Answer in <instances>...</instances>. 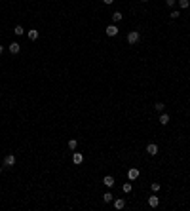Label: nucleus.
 <instances>
[{"instance_id":"nucleus-25","label":"nucleus","mask_w":190,"mask_h":211,"mask_svg":"<svg viewBox=\"0 0 190 211\" xmlns=\"http://www.w3.org/2000/svg\"><path fill=\"white\" fill-rule=\"evenodd\" d=\"M141 2H148V0H141Z\"/></svg>"},{"instance_id":"nucleus-4","label":"nucleus","mask_w":190,"mask_h":211,"mask_svg":"<svg viewBox=\"0 0 190 211\" xmlns=\"http://www.w3.org/2000/svg\"><path fill=\"white\" fill-rule=\"evenodd\" d=\"M72 164H76V166L84 164V154H82V152H74L72 154Z\"/></svg>"},{"instance_id":"nucleus-24","label":"nucleus","mask_w":190,"mask_h":211,"mask_svg":"<svg viewBox=\"0 0 190 211\" xmlns=\"http://www.w3.org/2000/svg\"><path fill=\"white\" fill-rule=\"evenodd\" d=\"M2 51H4V46H2V44H0V55H2Z\"/></svg>"},{"instance_id":"nucleus-18","label":"nucleus","mask_w":190,"mask_h":211,"mask_svg":"<svg viewBox=\"0 0 190 211\" xmlns=\"http://www.w3.org/2000/svg\"><path fill=\"white\" fill-rule=\"evenodd\" d=\"M154 109H156V112H163L166 105H163V103H156V105H154Z\"/></svg>"},{"instance_id":"nucleus-9","label":"nucleus","mask_w":190,"mask_h":211,"mask_svg":"<svg viewBox=\"0 0 190 211\" xmlns=\"http://www.w3.org/2000/svg\"><path fill=\"white\" fill-rule=\"evenodd\" d=\"M19 50H21V46H19V42H12V44H10V53L17 55V53H19Z\"/></svg>"},{"instance_id":"nucleus-8","label":"nucleus","mask_w":190,"mask_h":211,"mask_svg":"<svg viewBox=\"0 0 190 211\" xmlns=\"http://www.w3.org/2000/svg\"><path fill=\"white\" fill-rule=\"evenodd\" d=\"M103 184L109 187V188H112V187H114V177H112V175H106V177L103 179Z\"/></svg>"},{"instance_id":"nucleus-5","label":"nucleus","mask_w":190,"mask_h":211,"mask_svg":"<svg viewBox=\"0 0 190 211\" xmlns=\"http://www.w3.org/2000/svg\"><path fill=\"white\" fill-rule=\"evenodd\" d=\"M148 205H150V207H158V205H160V198L156 196V192H154L152 196L148 198Z\"/></svg>"},{"instance_id":"nucleus-12","label":"nucleus","mask_w":190,"mask_h":211,"mask_svg":"<svg viewBox=\"0 0 190 211\" xmlns=\"http://www.w3.org/2000/svg\"><path fill=\"white\" fill-rule=\"evenodd\" d=\"M114 207H116V209H124V207H126V200H124V198L114 200Z\"/></svg>"},{"instance_id":"nucleus-1","label":"nucleus","mask_w":190,"mask_h":211,"mask_svg":"<svg viewBox=\"0 0 190 211\" xmlns=\"http://www.w3.org/2000/svg\"><path fill=\"white\" fill-rule=\"evenodd\" d=\"M139 40H141V34L137 33V30H131V33L127 34V42H129L131 46H133V44H137Z\"/></svg>"},{"instance_id":"nucleus-14","label":"nucleus","mask_w":190,"mask_h":211,"mask_svg":"<svg viewBox=\"0 0 190 211\" xmlns=\"http://www.w3.org/2000/svg\"><path fill=\"white\" fill-rule=\"evenodd\" d=\"M122 17H124V15H122V12H114V13H112V21H114V23H120Z\"/></svg>"},{"instance_id":"nucleus-17","label":"nucleus","mask_w":190,"mask_h":211,"mask_svg":"<svg viewBox=\"0 0 190 211\" xmlns=\"http://www.w3.org/2000/svg\"><path fill=\"white\" fill-rule=\"evenodd\" d=\"M112 198H114V196H112V194H110V192H106V194H103V202H105V204H110V202H112Z\"/></svg>"},{"instance_id":"nucleus-19","label":"nucleus","mask_w":190,"mask_h":211,"mask_svg":"<svg viewBox=\"0 0 190 211\" xmlns=\"http://www.w3.org/2000/svg\"><path fill=\"white\" fill-rule=\"evenodd\" d=\"M76 147H78V143H76L74 139H70V141H69V148H70V150H76Z\"/></svg>"},{"instance_id":"nucleus-11","label":"nucleus","mask_w":190,"mask_h":211,"mask_svg":"<svg viewBox=\"0 0 190 211\" xmlns=\"http://www.w3.org/2000/svg\"><path fill=\"white\" fill-rule=\"evenodd\" d=\"M158 122H160L162 126H167V124H169V114H167V112H162V114H160V120H158Z\"/></svg>"},{"instance_id":"nucleus-21","label":"nucleus","mask_w":190,"mask_h":211,"mask_svg":"<svg viewBox=\"0 0 190 211\" xmlns=\"http://www.w3.org/2000/svg\"><path fill=\"white\" fill-rule=\"evenodd\" d=\"M166 4H167L169 8H173V6H175V4H177V0H166Z\"/></svg>"},{"instance_id":"nucleus-20","label":"nucleus","mask_w":190,"mask_h":211,"mask_svg":"<svg viewBox=\"0 0 190 211\" xmlns=\"http://www.w3.org/2000/svg\"><path fill=\"white\" fill-rule=\"evenodd\" d=\"M150 190H152V192H158V190H160V183H152L150 184Z\"/></svg>"},{"instance_id":"nucleus-16","label":"nucleus","mask_w":190,"mask_h":211,"mask_svg":"<svg viewBox=\"0 0 190 211\" xmlns=\"http://www.w3.org/2000/svg\"><path fill=\"white\" fill-rule=\"evenodd\" d=\"M13 33L17 34V36H21V34H25V29L21 27V25H15V29H13Z\"/></svg>"},{"instance_id":"nucleus-7","label":"nucleus","mask_w":190,"mask_h":211,"mask_svg":"<svg viewBox=\"0 0 190 211\" xmlns=\"http://www.w3.org/2000/svg\"><path fill=\"white\" fill-rule=\"evenodd\" d=\"M137 177H139V169H137V167H131L129 171H127V179H129V181H135Z\"/></svg>"},{"instance_id":"nucleus-15","label":"nucleus","mask_w":190,"mask_h":211,"mask_svg":"<svg viewBox=\"0 0 190 211\" xmlns=\"http://www.w3.org/2000/svg\"><path fill=\"white\" fill-rule=\"evenodd\" d=\"M122 190H124V194H129L133 190V184L131 183H124V187H122Z\"/></svg>"},{"instance_id":"nucleus-6","label":"nucleus","mask_w":190,"mask_h":211,"mask_svg":"<svg viewBox=\"0 0 190 211\" xmlns=\"http://www.w3.org/2000/svg\"><path fill=\"white\" fill-rule=\"evenodd\" d=\"M146 152L150 154V156H156V154H158V145H156V143H150V145H146Z\"/></svg>"},{"instance_id":"nucleus-13","label":"nucleus","mask_w":190,"mask_h":211,"mask_svg":"<svg viewBox=\"0 0 190 211\" xmlns=\"http://www.w3.org/2000/svg\"><path fill=\"white\" fill-rule=\"evenodd\" d=\"M177 4H179V8H181V10H188L190 0H177Z\"/></svg>"},{"instance_id":"nucleus-22","label":"nucleus","mask_w":190,"mask_h":211,"mask_svg":"<svg viewBox=\"0 0 190 211\" xmlns=\"http://www.w3.org/2000/svg\"><path fill=\"white\" fill-rule=\"evenodd\" d=\"M179 15H181V13H179V12H171V17H173V19H177Z\"/></svg>"},{"instance_id":"nucleus-3","label":"nucleus","mask_w":190,"mask_h":211,"mask_svg":"<svg viewBox=\"0 0 190 211\" xmlns=\"http://www.w3.org/2000/svg\"><path fill=\"white\" fill-rule=\"evenodd\" d=\"M15 164V156L13 154H8V156H4V167H12Z\"/></svg>"},{"instance_id":"nucleus-2","label":"nucleus","mask_w":190,"mask_h":211,"mask_svg":"<svg viewBox=\"0 0 190 211\" xmlns=\"http://www.w3.org/2000/svg\"><path fill=\"white\" fill-rule=\"evenodd\" d=\"M118 30H120V29H118L116 25H109V27L105 29V33H106V36H116Z\"/></svg>"},{"instance_id":"nucleus-10","label":"nucleus","mask_w":190,"mask_h":211,"mask_svg":"<svg viewBox=\"0 0 190 211\" xmlns=\"http://www.w3.org/2000/svg\"><path fill=\"white\" fill-rule=\"evenodd\" d=\"M27 36H29V40H33V42H34V40H38V36H40V33H38L36 29H30L29 33H27Z\"/></svg>"},{"instance_id":"nucleus-23","label":"nucleus","mask_w":190,"mask_h":211,"mask_svg":"<svg viewBox=\"0 0 190 211\" xmlns=\"http://www.w3.org/2000/svg\"><path fill=\"white\" fill-rule=\"evenodd\" d=\"M103 4H114V0H103Z\"/></svg>"}]
</instances>
